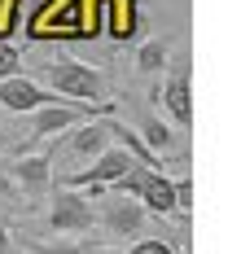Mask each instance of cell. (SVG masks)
<instances>
[{
    "label": "cell",
    "mask_w": 241,
    "mask_h": 254,
    "mask_svg": "<svg viewBox=\"0 0 241 254\" xmlns=\"http://www.w3.org/2000/svg\"><path fill=\"white\" fill-rule=\"evenodd\" d=\"M97 219H101L110 232H119V237H136V232H140V224H145V206L136 202V197L114 193V197L97 210Z\"/></svg>",
    "instance_id": "5"
},
{
    "label": "cell",
    "mask_w": 241,
    "mask_h": 254,
    "mask_svg": "<svg viewBox=\"0 0 241 254\" xmlns=\"http://www.w3.org/2000/svg\"><path fill=\"white\" fill-rule=\"evenodd\" d=\"M83 254H119V250H83Z\"/></svg>",
    "instance_id": "18"
},
{
    "label": "cell",
    "mask_w": 241,
    "mask_h": 254,
    "mask_svg": "<svg viewBox=\"0 0 241 254\" xmlns=\"http://www.w3.org/2000/svg\"><path fill=\"white\" fill-rule=\"evenodd\" d=\"M18 66H22V57H18V49H13L9 40H0V79L18 75Z\"/></svg>",
    "instance_id": "14"
},
{
    "label": "cell",
    "mask_w": 241,
    "mask_h": 254,
    "mask_svg": "<svg viewBox=\"0 0 241 254\" xmlns=\"http://www.w3.org/2000/svg\"><path fill=\"white\" fill-rule=\"evenodd\" d=\"M136 202L145 206V215H176L171 176H162V171H145V176H140V193H136Z\"/></svg>",
    "instance_id": "9"
},
{
    "label": "cell",
    "mask_w": 241,
    "mask_h": 254,
    "mask_svg": "<svg viewBox=\"0 0 241 254\" xmlns=\"http://www.w3.org/2000/svg\"><path fill=\"white\" fill-rule=\"evenodd\" d=\"M31 254H83V246H70V241H53V246H44V241H35Z\"/></svg>",
    "instance_id": "16"
},
{
    "label": "cell",
    "mask_w": 241,
    "mask_h": 254,
    "mask_svg": "<svg viewBox=\"0 0 241 254\" xmlns=\"http://www.w3.org/2000/svg\"><path fill=\"white\" fill-rule=\"evenodd\" d=\"M136 66H140L145 75H158L162 66H167V44H162V40H145L140 53H136Z\"/></svg>",
    "instance_id": "12"
},
{
    "label": "cell",
    "mask_w": 241,
    "mask_h": 254,
    "mask_svg": "<svg viewBox=\"0 0 241 254\" xmlns=\"http://www.w3.org/2000/svg\"><path fill=\"white\" fill-rule=\"evenodd\" d=\"M92 110H97V114H110L114 105H75V101H49V105H40V110H31V114H35V119H31V140L61 136L66 127H75L79 119H92Z\"/></svg>",
    "instance_id": "2"
},
{
    "label": "cell",
    "mask_w": 241,
    "mask_h": 254,
    "mask_svg": "<svg viewBox=\"0 0 241 254\" xmlns=\"http://www.w3.org/2000/svg\"><path fill=\"white\" fill-rule=\"evenodd\" d=\"M140 140H145L154 153H167L176 136H171V127L162 123V119H145V123H140Z\"/></svg>",
    "instance_id": "11"
},
{
    "label": "cell",
    "mask_w": 241,
    "mask_h": 254,
    "mask_svg": "<svg viewBox=\"0 0 241 254\" xmlns=\"http://www.w3.org/2000/svg\"><path fill=\"white\" fill-rule=\"evenodd\" d=\"M154 101L167 105V114H171L180 127L193 123V97H188V70H184V62H180V66H176V75L154 92Z\"/></svg>",
    "instance_id": "6"
},
{
    "label": "cell",
    "mask_w": 241,
    "mask_h": 254,
    "mask_svg": "<svg viewBox=\"0 0 241 254\" xmlns=\"http://www.w3.org/2000/svg\"><path fill=\"white\" fill-rule=\"evenodd\" d=\"M49 101H57V97H53V92H44L40 83L22 79V75L0 79V105L13 110V114H31V110H40V105H49Z\"/></svg>",
    "instance_id": "4"
},
{
    "label": "cell",
    "mask_w": 241,
    "mask_h": 254,
    "mask_svg": "<svg viewBox=\"0 0 241 254\" xmlns=\"http://www.w3.org/2000/svg\"><path fill=\"white\" fill-rule=\"evenodd\" d=\"M106 131L119 140V149H127L140 162V167H149V171H162V153H154L145 140H140V131H132L127 123H119V119H106Z\"/></svg>",
    "instance_id": "10"
},
{
    "label": "cell",
    "mask_w": 241,
    "mask_h": 254,
    "mask_svg": "<svg viewBox=\"0 0 241 254\" xmlns=\"http://www.w3.org/2000/svg\"><path fill=\"white\" fill-rule=\"evenodd\" d=\"M4 145H9V136H4V127H0V149H4Z\"/></svg>",
    "instance_id": "19"
},
{
    "label": "cell",
    "mask_w": 241,
    "mask_h": 254,
    "mask_svg": "<svg viewBox=\"0 0 241 254\" xmlns=\"http://www.w3.org/2000/svg\"><path fill=\"white\" fill-rule=\"evenodd\" d=\"M44 75L53 83V97H70V101H92L97 92H101V75L92 70V66H83L75 57H53L49 66H44Z\"/></svg>",
    "instance_id": "1"
},
{
    "label": "cell",
    "mask_w": 241,
    "mask_h": 254,
    "mask_svg": "<svg viewBox=\"0 0 241 254\" xmlns=\"http://www.w3.org/2000/svg\"><path fill=\"white\" fill-rule=\"evenodd\" d=\"M9 176H13V184H18L22 193H44V189L53 184V158H49V153H22Z\"/></svg>",
    "instance_id": "7"
},
{
    "label": "cell",
    "mask_w": 241,
    "mask_h": 254,
    "mask_svg": "<svg viewBox=\"0 0 241 254\" xmlns=\"http://www.w3.org/2000/svg\"><path fill=\"white\" fill-rule=\"evenodd\" d=\"M0 254H13V241H9V228L0 224Z\"/></svg>",
    "instance_id": "17"
},
{
    "label": "cell",
    "mask_w": 241,
    "mask_h": 254,
    "mask_svg": "<svg viewBox=\"0 0 241 254\" xmlns=\"http://www.w3.org/2000/svg\"><path fill=\"white\" fill-rule=\"evenodd\" d=\"M49 224L57 232H88L97 224V210H92V197L79 193V189H61L49 206Z\"/></svg>",
    "instance_id": "3"
},
{
    "label": "cell",
    "mask_w": 241,
    "mask_h": 254,
    "mask_svg": "<svg viewBox=\"0 0 241 254\" xmlns=\"http://www.w3.org/2000/svg\"><path fill=\"white\" fill-rule=\"evenodd\" d=\"M171 193H176V215H184V210H193V180H188V176L171 180Z\"/></svg>",
    "instance_id": "13"
},
{
    "label": "cell",
    "mask_w": 241,
    "mask_h": 254,
    "mask_svg": "<svg viewBox=\"0 0 241 254\" xmlns=\"http://www.w3.org/2000/svg\"><path fill=\"white\" fill-rule=\"evenodd\" d=\"M70 136H66V153L70 158H79V162H92L101 149H110V131H106V123H75V127H66Z\"/></svg>",
    "instance_id": "8"
},
{
    "label": "cell",
    "mask_w": 241,
    "mask_h": 254,
    "mask_svg": "<svg viewBox=\"0 0 241 254\" xmlns=\"http://www.w3.org/2000/svg\"><path fill=\"white\" fill-rule=\"evenodd\" d=\"M132 254H176L171 250V241H162V237H145V241H136Z\"/></svg>",
    "instance_id": "15"
}]
</instances>
